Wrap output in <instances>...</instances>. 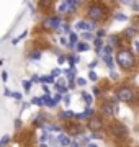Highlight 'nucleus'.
<instances>
[{"label":"nucleus","instance_id":"1","mask_svg":"<svg viewBox=\"0 0 139 147\" xmlns=\"http://www.w3.org/2000/svg\"><path fill=\"white\" fill-rule=\"evenodd\" d=\"M116 59H118V64L123 69H131L134 65V57L129 51H121V53H118Z\"/></svg>","mask_w":139,"mask_h":147},{"label":"nucleus","instance_id":"2","mask_svg":"<svg viewBox=\"0 0 139 147\" xmlns=\"http://www.w3.org/2000/svg\"><path fill=\"white\" fill-rule=\"evenodd\" d=\"M103 15H105V10H103L100 5H92L90 8H88V18H90L92 21L102 20Z\"/></svg>","mask_w":139,"mask_h":147},{"label":"nucleus","instance_id":"3","mask_svg":"<svg viewBox=\"0 0 139 147\" xmlns=\"http://www.w3.org/2000/svg\"><path fill=\"white\" fill-rule=\"evenodd\" d=\"M88 129H92V132H96L100 129H103V121L98 116H92L88 119Z\"/></svg>","mask_w":139,"mask_h":147},{"label":"nucleus","instance_id":"4","mask_svg":"<svg viewBox=\"0 0 139 147\" xmlns=\"http://www.w3.org/2000/svg\"><path fill=\"white\" fill-rule=\"evenodd\" d=\"M116 96H118V100H121V101H129L133 98V92L128 87H121V88L118 90Z\"/></svg>","mask_w":139,"mask_h":147},{"label":"nucleus","instance_id":"5","mask_svg":"<svg viewBox=\"0 0 139 147\" xmlns=\"http://www.w3.org/2000/svg\"><path fill=\"white\" fill-rule=\"evenodd\" d=\"M57 25H61V20H59L57 16H54V18H46L43 23V26L46 30H57Z\"/></svg>","mask_w":139,"mask_h":147},{"label":"nucleus","instance_id":"6","mask_svg":"<svg viewBox=\"0 0 139 147\" xmlns=\"http://www.w3.org/2000/svg\"><path fill=\"white\" fill-rule=\"evenodd\" d=\"M113 134H115V136H124V134H126V127L123 126V124H113Z\"/></svg>","mask_w":139,"mask_h":147},{"label":"nucleus","instance_id":"7","mask_svg":"<svg viewBox=\"0 0 139 147\" xmlns=\"http://www.w3.org/2000/svg\"><path fill=\"white\" fill-rule=\"evenodd\" d=\"M102 113H103L105 116H113V115H115V110L111 108V103H107V105H103Z\"/></svg>","mask_w":139,"mask_h":147},{"label":"nucleus","instance_id":"8","mask_svg":"<svg viewBox=\"0 0 139 147\" xmlns=\"http://www.w3.org/2000/svg\"><path fill=\"white\" fill-rule=\"evenodd\" d=\"M59 11H61V13H65V11H67V13H72L70 3H69V2H62V3L59 5Z\"/></svg>","mask_w":139,"mask_h":147},{"label":"nucleus","instance_id":"9","mask_svg":"<svg viewBox=\"0 0 139 147\" xmlns=\"http://www.w3.org/2000/svg\"><path fill=\"white\" fill-rule=\"evenodd\" d=\"M70 118H75V115L72 111H62V113H61V119L67 121V119H70Z\"/></svg>","mask_w":139,"mask_h":147},{"label":"nucleus","instance_id":"10","mask_svg":"<svg viewBox=\"0 0 139 147\" xmlns=\"http://www.w3.org/2000/svg\"><path fill=\"white\" fill-rule=\"evenodd\" d=\"M43 100L46 101V105H48L49 108H54V106H56V100H54V98H49L48 95H44V96H43Z\"/></svg>","mask_w":139,"mask_h":147},{"label":"nucleus","instance_id":"11","mask_svg":"<svg viewBox=\"0 0 139 147\" xmlns=\"http://www.w3.org/2000/svg\"><path fill=\"white\" fill-rule=\"evenodd\" d=\"M59 141H61V144H62V146H70V144H72L69 136H61V137H59Z\"/></svg>","mask_w":139,"mask_h":147},{"label":"nucleus","instance_id":"12","mask_svg":"<svg viewBox=\"0 0 139 147\" xmlns=\"http://www.w3.org/2000/svg\"><path fill=\"white\" fill-rule=\"evenodd\" d=\"M103 59H105V62H107V65L110 69H113V65H115V64H113V59L110 57V56H105V54H103Z\"/></svg>","mask_w":139,"mask_h":147},{"label":"nucleus","instance_id":"13","mask_svg":"<svg viewBox=\"0 0 139 147\" xmlns=\"http://www.w3.org/2000/svg\"><path fill=\"white\" fill-rule=\"evenodd\" d=\"M77 51H80V53H84V51H88V46H87L85 42H79V44H77Z\"/></svg>","mask_w":139,"mask_h":147},{"label":"nucleus","instance_id":"14","mask_svg":"<svg viewBox=\"0 0 139 147\" xmlns=\"http://www.w3.org/2000/svg\"><path fill=\"white\" fill-rule=\"evenodd\" d=\"M136 33H138V30H136V28H128V30L124 31V34H126V36H134Z\"/></svg>","mask_w":139,"mask_h":147},{"label":"nucleus","instance_id":"15","mask_svg":"<svg viewBox=\"0 0 139 147\" xmlns=\"http://www.w3.org/2000/svg\"><path fill=\"white\" fill-rule=\"evenodd\" d=\"M8 141H10V136H8V134H5V136L2 137V141H0V146H2V147H5L7 144H8Z\"/></svg>","mask_w":139,"mask_h":147},{"label":"nucleus","instance_id":"16","mask_svg":"<svg viewBox=\"0 0 139 147\" xmlns=\"http://www.w3.org/2000/svg\"><path fill=\"white\" fill-rule=\"evenodd\" d=\"M43 98H38V96H36V98H33V100H31V103H33V105H38V106H43L44 105V103H43Z\"/></svg>","mask_w":139,"mask_h":147},{"label":"nucleus","instance_id":"17","mask_svg":"<svg viewBox=\"0 0 139 147\" xmlns=\"http://www.w3.org/2000/svg\"><path fill=\"white\" fill-rule=\"evenodd\" d=\"M26 34H28L26 31H23V33H22V34H20L18 38H15V39H11V44H16V42L20 41V39H23V38H26Z\"/></svg>","mask_w":139,"mask_h":147},{"label":"nucleus","instance_id":"18","mask_svg":"<svg viewBox=\"0 0 139 147\" xmlns=\"http://www.w3.org/2000/svg\"><path fill=\"white\" fill-rule=\"evenodd\" d=\"M41 82H46V84H53V82H54V77H53V75H46V77H43V79H41Z\"/></svg>","mask_w":139,"mask_h":147},{"label":"nucleus","instance_id":"19","mask_svg":"<svg viewBox=\"0 0 139 147\" xmlns=\"http://www.w3.org/2000/svg\"><path fill=\"white\" fill-rule=\"evenodd\" d=\"M75 26H77V30H85V31H87V23H85V21H79Z\"/></svg>","mask_w":139,"mask_h":147},{"label":"nucleus","instance_id":"20","mask_svg":"<svg viewBox=\"0 0 139 147\" xmlns=\"http://www.w3.org/2000/svg\"><path fill=\"white\" fill-rule=\"evenodd\" d=\"M22 85H23V88L26 90V92H30V88H31V82H28V80H23Z\"/></svg>","mask_w":139,"mask_h":147},{"label":"nucleus","instance_id":"21","mask_svg":"<svg viewBox=\"0 0 139 147\" xmlns=\"http://www.w3.org/2000/svg\"><path fill=\"white\" fill-rule=\"evenodd\" d=\"M56 87H57V92H59V93H65V92H67V88H65L62 84H57Z\"/></svg>","mask_w":139,"mask_h":147},{"label":"nucleus","instance_id":"22","mask_svg":"<svg viewBox=\"0 0 139 147\" xmlns=\"http://www.w3.org/2000/svg\"><path fill=\"white\" fill-rule=\"evenodd\" d=\"M69 3H70V8H72V11H74L75 8L79 7V5H80V2H75V0H70Z\"/></svg>","mask_w":139,"mask_h":147},{"label":"nucleus","instance_id":"23","mask_svg":"<svg viewBox=\"0 0 139 147\" xmlns=\"http://www.w3.org/2000/svg\"><path fill=\"white\" fill-rule=\"evenodd\" d=\"M44 115H39V118H36V119H34V124H39V126H41V124H43V121H44V118H43Z\"/></svg>","mask_w":139,"mask_h":147},{"label":"nucleus","instance_id":"24","mask_svg":"<svg viewBox=\"0 0 139 147\" xmlns=\"http://www.w3.org/2000/svg\"><path fill=\"white\" fill-rule=\"evenodd\" d=\"M95 47H96V51H102V49H100V47H102V39H100V38L95 39Z\"/></svg>","mask_w":139,"mask_h":147},{"label":"nucleus","instance_id":"25","mask_svg":"<svg viewBox=\"0 0 139 147\" xmlns=\"http://www.w3.org/2000/svg\"><path fill=\"white\" fill-rule=\"evenodd\" d=\"M80 132V127L77 126H70V134H79Z\"/></svg>","mask_w":139,"mask_h":147},{"label":"nucleus","instance_id":"26","mask_svg":"<svg viewBox=\"0 0 139 147\" xmlns=\"http://www.w3.org/2000/svg\"><path fill=\"white\" fill-rule=\"evenodd\" d=\"M69 38H70V47H72V46L75 44V41H77V34H74V33H72Z\"/></svg>","mask_w":139,"mask_h":147},{"label":"nucleus","instance_id":"27","mask_svg":"<svg viewBox=\"0 0 139 147\" xmlns=\"http://www.w3.org/2000/svg\"><path fill=\"white\" fill-rule=\"evenodd\" d=\"M88 79H90L92 82H95V80L98 79V75H96L95 72H92V70H90V74H88Z\"/></svg>","mask_w":139,"mask_h":147},{"label":"nucleus","instance_id":"28","mask_svg":"<svg viewBox=\"0 0 139 147\" xmlns=\"http://www.w3.org/2000/svg\"><path fill=\"white\" fill-rule=\"evenodd\" d=\"M103 51H105V56H110V54L113 53V49H111V46H105V49H103Z\"/></svg>","mask_w":139,"mask_h":147},{"label":"nucleus","instance_id":"29","mask_svg":"<svg viewBox=\"0 0 139 147\" xmlns=\"http://www.w3.org/2000/svg\"><path fill=\"white\" fill-rule=\"evenodd\" d=\"M75 118H77V119H87L88 116H87L85 113H80V115H75Z\"/></svg>","mask_w":139,"mask_h":147},{"label":"nucleus","instance_id":"30","mask_svg":"<svg viewBox=\"0 0 139 147\" xmlns=\"http://www.w3.org/2000/svg\"><path fill=\"white\" fill-rule=\"evenodd\" d=\"M84 98H85V101H87V105H90V103H92V96H90V95H87V93H84Z\"/></svg>","mask_w":139,"mask_h":147},{"label":"nucleus","instance_id":"31","mask_svg":"<svg viewBox=\"0 0 139 147\" xmlns=\"http://www.w3.org/2000/svg\"><path fill=\"white\" fill-rule=\"evenodd\" d=\"M82 38H84V39H87V41H90V39H92L93 36H92L90 33H84V36H82Z\"/></svg>","mask_w":139,"mask_h":147},{"label":"nucleus","instance_id":"32","mask_svg":"<svg viewBox=\"0 0 139 147\" xmlns=\"http://www.w3.org/2000/svg\"><path fill=\"white\" fill-rule=\"evenodd\" d=\"M95 30V25H92V23H87V31H93Z\"/></svg>","mask_w":139,"mask_h":147},{"label":"nucleus","instance_id":"33","mask_svg":"<svg viewBox=\"0 0 139 147\" xmlns=\"http://www.w3.org/2000/svg\"><path fill=\"white\" fill-rule=\"evenodd\" d=\"M31 59H41V53H33Z\"/></svg>","mask_w":139,"mask_h":147},{"label":"nucleus","instance_id":"34","mask_svg":"<svg viewBox=\"0 0 139 147\" xmlns=\"http://www.w3.org/2000/svg\"><path fill=\"white\" fill-rule=\"evenodd\" d=\"M2 80H3V82L8 80V74H7V72H2Z\"/></svg>","mask_w":139,"mask_h":147},{"label":"nucleus","instance_id":"35","mask_svg":"<svg viewBox=\"0 0 139 147\" xmlns=\"http://www.w3.org/2000/svg\"><path fill=\"white\" fill-rule=\"evenodd\" d=\"M64 103H65V105H70V96H69V95H65V96H64Z\"/></svg>","mask_w":139,"mask_h":147},{"label":"nucleus","instance_id":"36","mask_svg":"<svg viewBox=\"0 0 139 147\" xmlns=\"http://www.w3.org/2000/svg\"><path fill=\"white\" fill-rule=\"evenodd\" d=\"M77 85L84 87V85H85V80H84V79H77Z\"/></svg>","mask_w":139,"mask_h":147},{"label":"nucleus","instance_id":"37","mask_svg":"<svg viewBox=\"0 0 139 147\" xmlns=\"http://www.w3.org/2000/svg\"><path fill=\"white\" fill-rule=\"evenodd\" d=\"M116 20H119V21H124V20H126V16H124V15H118V13H116Z\"/></svg>","mask_w":139,"mask_h":147},{"label":"nucleus","instance_id":"38","mask_svg":"<svg viewBox=\"0 0 139 147\" xmlns=\"http://www.w3.org/2000/svg\"><path fill=\"white\" fill-rule=\"evenodd\" d=\"M11 96H13L15 100H22V95H20V93H13V95H11Z\"/></svg>","mask_w":139,"mask_h":147},{"label":"nucleus","instance_id":"39","mask_svg":"<svg viewBox=\"0 0 139 147\" xmlns=\"http://www.w3.org/2000/svg\"><path fill=\"white\" fill-rule=\"evenodd\" d=\"M69 62H70V65H75V62H77V59H75V57H69Z\"/></svg>","mask_w":139,"mask_h":147},{"label":"nucleus","instance_id":"40","mask_svg":"<svg viewBox=\"0 0 139 147\" xmlns=\"http://www.w3.org/2000/svg\"><path fill=\"white\" fill-rule=\"evenodd\" d=\"M3 95H5V96H11L13 93H11V92H10L8 88H5V92H3Z\"/></svg>","mask_w":139,"mask_h":147},{"label":"nucleus","instance_id":"41","mask_svg":"<svg viewBox=\"0 0 139 147\" xmlns=\"http://www.w3.org/2000/svg\"><path fill=\"white\" fill-rule=\"evenodd\" d=\"M102 36H105V30H100V31H98V38L102 39Z\"/></svg>","mask_w":139,"mask_h":147},{"label":"nucleus","instance_id":"42","mask_svg":"<svg viewBox=\"0 0 139 147\" xmlns=\"http://www.w3.org/2000/svg\"><path fill=\"white\" fill-rule=\"evenodd\" d=\"M61 42H62V44H64V46H70L69 42H67V39H65V38H62V39H61Z\"/></svg>","mask_w":139,"mask_h":147},{"label":"nucleus","instance_id":"43","mask_svg":"<svg viewBox=\"0 0 139 147\" xmlns=\"http://www.w3.org/2000/svg\"><path fill=\"white\" fill-rule=\"evenodd\" d=\"M110 41H111V42H113V44H115V42H118V41H119V39H118V38H116V36H111V39H110Z\"/></svg>","mask_w":139,"mask_h":147},{"label":"nucleus","instance_id":"44","mask_svg":"<svg viewBox=\"0 0 139 147\" xmlns=\"http://www.w3.org/2000/svg\"><path fill=\"white\" fill-rule=\"evenodd\" d=\"M95 65H96V61H93V62H90V64H88V67H90V70H92L93 67H95Z\"/></svg>","mask_w":139,"mask_h":147},{"label":"nucleus","instance_id":"45","mask_svg":"<svg viewBox=\"0 0 139 147\" xmlns=\"http://www.w3.org/2000/svg\"><path fill=\"white\" fill-rule=\"evenodd\" d=\"M59 74H61V70H59V69H56V70L53 72V77H56V75H59Z\"/></svg>","mask_w":139,"mask_h":147},{"label":"nucleus","instance_id":"46","mask_svg":"<svg viewBox=\"0 0 139 147\" xmlns=\"http://www.w3.org/2000/svg\"><path fill=\"white\" fill-rule=\"evenodd\" d=\"M93 93H95L96 96H98V95H100V88H96V87H95V88H93Z\"/></svg>","mask_w":139,"mask_h":147},{"label":"nucleus","instance_id":"47","mask_svg":"<svg viewBox=\"0 0 139 147\" xmlns=\"http://www.w3.org/2000/svg\"><path fill=\"white\" fill-rule=\"evenodd\" d=\"M92 137H96V139H102V134H92Z\"/></svg>","mask_w":139,"mask_h":147},{"label":"nucleus","instance_id":"48","mask_svg":"<svg viewBox=\"0 0 139 147\" xmlns=\"http://www.w3.org/2000/svg\"><path fill=\"white\" fill-rule=\"evenodd\" d=\"M134 47H136V51L139 53V41H136V42H134Z\"/></svg>","mask_w":139,"mask_h":147},{"label":"nucleus","instance_id":"49","mask_svg":"<svg viewBox=\"0 0 139 147\" xmlns=\"http://www.w3.org/2000/svg\"><path fill=\"white\" fill-rule=\"evenodd\" d=\"M15 126H16V127H20V126H22V121L16 119V121H15Z\"/></svg>","mask_w":139,"mask_h":147},{"label":"nucleus","instance_id":"50","mask_svg":"<svg viewBox=\"0 0 139 147\" xmlns=\"http://www.w3.org/2000/svg\"><path fill=\"white\" fill-rule=\"evenodd\" d=\"M41 5H43V7H48V5H51V2H41Z\"/></svg>","mask_w":139,"mask_h":147},{"label":"nucleus","instance_id":"51","mask_svg":"<svg viewBox=\"0 0 139 147\" xmlns=\"http://www.w3.org/2000/svg\"><path fill=\"white\" fill-rule=\"evenodd\" d=\"M88 147H96V144H90V146H88Z\"/></svg>","mask_w":139,"mask_h":147}]
</instances>
